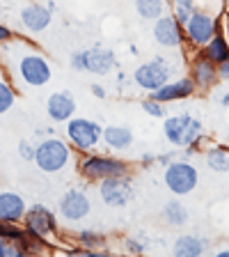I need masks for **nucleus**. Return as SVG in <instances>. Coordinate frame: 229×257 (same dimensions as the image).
Wrapping results in <instances>:
<instances>
[{
	"instance_id": "nucleus-1",
	"label": "nucleus",
	"mask_w": 229,
	"mask_h": 257,
	"mask_svg": "<svg viewBox=\"0 0 229 257\" xmlns=\"http://www.w3.org/2000/svg\"><path fill=\"white\" fill-rule=\"evenodd\" d=\"M3 55L14 58V76L28 87H44L48 80L53 78V69L46 55L30 44H3Z\"/></svg>"
},
{
	"instance_id": "nucleus-2",
	"label": "nucleus",
	"mask_w": 229,
	"mask_h": 257,
	"mask_svg": "<svg viewBox=\"0 0 229 257\" xmlns=\"http://www.w3.org/2000/svg\"><path fill=\"white\" fill-rule=\"evenodd\" d=\"M163 136L176 150L197 147L204 138V126L190 112H176V115H167L163 119Z\"/></svg>"
},
{
	"instance_id": "nucleus-3",
	"label": "nucleus",
	"mask_w": 229,
	"mask_h": 257,
	"mask_svg": "<svg viewBox=\"0 0 229 257\" xmlns=\"http://www.w3.org/2000/svg\"><path fill=\"white\" fill-rule=\"evenodd\" d=\"M78 175L87 182H103L110 177H122V175H131V166L128 161L117 159V156H108V154H83L78 159Z\"/></svg>"
},
{
	"instance_id": "nucleus-4",
	"label": "nucleus",
	"mask_w": 229,
	"mask_h": 257,
	"mask_svg": "<svg viewBox=\"0 0 229 257\" xmlns=\"http://www.w3.org/2000/svg\"><path fill=\"white\" fill-rule=\"evenodd\" d=\"M163 182L174 198L190 195L199 184V170L188 159H174L163 170Z\"/></svg>"
},
{
	"instance_id": "nucleus-5",
	"label": "nucleus",
	"mask_w": 229,
	"mask_h": 257,
	"mask_svg": "<svg viewBox=\"0 0 229 257\" xmlns=\"http://www.w3.org/2000/svg\"><path fill=\"white\" fill-rule=\"evenodd\" d=\"M64 131H67V143L80 154L94 152L103 138V126L90 117H71Z\"/></svg>"
},
{
	"instance_id": "nucleus-6",
	"label": "nucleus",
	"mask_w": 229,
	"mask_h": 257,
	"mask_svg": "<svg viewBox=\"0 0 229 257\" xmlns=\"http://www.w3.org/2000/svg\"><path fill=\"white\" fill-rule=\"evenodd\" d=\"M71 147L69 143H64L60 138H46L37 145V150H35V163L42 172L46 175H55V172L64 170V168L69 166L71 161Z\"/></svg>"
},
{
	"instance_id": "nucleus-7",
	"label": "nucleus",
	"mask_w": 229,
	"mask_h": 257,
	"mask_svg": "<svg viewBox=\"0 0 229 257\" xmlns=\"http://www.w3.org/2000/svg\"><path fill=\"white\" fill-rule=\"evenodd\" d=\"M71 67L76 71H85L92 76H106L117 67V55L103 46L83 48V51H76L71 55Z\"/></svg>"
},
{
	"instance_id": "nucleus-8",
	"label": "nucleus",
	"mask_w": 229,
	"mask_h": 257,
	"mask_svg": "<svg viewBox=\"0 0 229 257\" xmlns=\"http://www.w3.org/2000/svg\"><path fill=\"white\" fill-rule=\"evenodd\" d=\"M220 26H222V21L215 14H208L204 10H195L192 16L188 19V23L183 26V39L192 48H204L218 32H222Z\"/></svg>"
},
{
	"instance_id": "nucleus-9",
	"label": "nucleus",
	"mask_w": 229,
	"mask_h": 257,
	"mask_svg": "<svg viewBox=\"0 0 229 257\" xmlns=\"http://www.w3.org/2000/svg\"><path fill=\"white\" fill-rule=\"evenodd\" d=\"M133 80H135V85H138L140 90L156 92L158 87H163L165 83L172 80V64L167 62L165 58L156 55V58L142 62L138 69L133 71Z\"/></svg>"
},
{
	"instance_id": "nucleus-10",
	"label": "nucleus",
	"mask_w": 229,
	"mask_h": 257,
	"mask_svg": "<svg viewBox=\"0 0 229 257\" xmlns=\"http://www.w3.org/2000/svg\"><path fill=\"white\" fill-rule=\"evenodd\" d=\"M135 195V186L131 175H122V177H110V179H103L99 182V198L106 207L119 209L126 207Z\"/></svg>"
},
{
	"instance_id": "nucleus-11",
	"label": "nucleus",
	"mask_w": 229,
	"mask_h": 257,
	"mask_svg": "<svg viewBox=\"0 0 229 257\" xmlns=\"http://www.w3.org/2000/svg\"><path fill=\"white\" fill-rule=\"evenodd\" d=\"M23 227H26L30 234L46 241L58 232V218H55L53 211L48 207H44V204H32V207H28L26 216H23Z\"/></svg>"
},
{
	"instance_id": "nucleus-12",
	"label": "nucleus",
	"mask_w": 229,
	"mask_h": 257,
	"mask_svg": "<svg viewBox=\"0 0 229 257\" xmlns=\"http://www.w3.org/2000/svg\"><path fill=\"white\" fill-rule=\"evenodd\" d=\"M92 211V202L85 191L80 188H69L58 202V214L67 223H78Z\"/></svg>"
},
{
	"instance_id": "nucleus-13",
	"label": "nucleus",
	"mask_w": 229,
	"mask_h": 257,
	"mask_svg": "<svg viewBox=\"0 0 229 257\" xmlns=\"http://www.w3.org/2000/svg\"><path fill=\"white\" fill-rule=\"evenodd\" d=\"M151 35H154V42L163 48H179L186 42L183 39V26L172 14H163L160 19H156Z\"/></svg>"
},
{
	"instance_id": "nucleus-14",
	"label": "nucleus",
	"mask_w": 229,
	"mask_h": 257,
	"mask_svg": "<svg viewBox=\"0 0 229 257\" xmlns=\"http://www.w3.org/2000/svg\"><path fill=\"white\" fill-rule=\"evenodd\" d=\"M195 92H197V87H195L192 78L190 76H183V78H176V80L165 83V85L158 87L156 92H149V96L167 106V103H176V101H183V99H190Z\"/></svg>"
},
{
	"instance_id": "nucleus-15",
	"label": "nucleus",
	"mask_w": 229,
	"mask_h": 257,
	"mask_svg": "<svg viewBox=\"0 0 229 257\" xmlns=\"http://www.w3.org/2000/svg\"><path fill=\"white\" fill-rule=\"evenodd\" d=\"M195 83L197 90H211L218 85L220 74H218V64L211 62L208 58H204L202 53H197L190 60V74H188Z\"/></svg>"
},
{
	"instance_id": "nucleus-16",
	"label": "nucleus",
	"mask_w": 229,
	"mask_h": 257,
	"mask_svg": "<svg viewBox=\"0 0 229 257\" xmlns=\"http://www.w3.org/2000/svg\"><path fill=\"white\" fill-rule=\"evenodd\" d=\"M46 115L53 122H69L71 117H76V99L71 92L60 90L46 99Z\"/></svg>"
},
{
	"instance_id": "nucleus-17",
	"label": "nucleus",
	"mask_w": 229,
	"mask_h": 257,
	"mask_svg": "<svg viewBox=\"0 0 229 257\" xmlns=\"http://www.w3.org/2000/svg\"><path fill=\"white\" fill-rule=\"evenodd\" d=\"M53 21V10H48L46 5H37V3H32V5L23 7L21 10V23L28 32H42L46 30Z\"/></svg>"
},
{
	"instance_id": "nucleus-18",
	"label": "nucleus",
	"mask_w": 229,
	"mask_h": 257,
	"mask_svg": "<svg viewBox=\"0 0 229 257\" xmlns=\"http://www.w3.org/2000/svg\"><path fill=\"white\" fill-rule=\"evenodd\" d=\"M133 131L126 124H112V126H103V138L101 143L112 152H126L133 147Z\"/></svg>"
},
{
	"instance_id": "nucleus-19",
	"label": "nucleus",
	"mask_w": 229,
	"mask_h": 257,
	"mask_svg": "<svg viewBox=\"0 0 229 257\" xmlns=\"http://www.w3.org/2000/svg\"><path fill=\"white\" fill-rule=\"evenodd\" d=\"M26 211H28V204L19 193H14V191L0 193V220H7V223H23Z\"/></svg>"
},
{
	"instance_id": "nucleus-20",
	"label": "nucleus",
	"mask_w": 229,
	"mask_h": 257,
	"mask_svg": "<svg viewBox=\"0 0 229 257\" xmlns=\"http://www.w3.org/2000/svg\"><path fill=\"white\" fill-rule=\"evenodd\" d=\"M208 241L199 234H181L172 243V257H204Z\"/></svg>"
},
{
	"instance_id": "nucleus-21",
	"label": "nucleus",
	"mask_w": 229,
	"mask_h": 257,
	"mask_svg": "<svg viewBox=\"0 0 229 257\" xmlns=\"http://www.w3.org/2000/svg\"><path fill=\"white\" fill-rule=\"evenodd\" d=\"M160 218L165 220V225H170V227H183L190 220V211H188V207L179 198H172L163 204Z\"/></svg>"
},
{
	"instance_id": "nucleus-22",
	"label": "nucleus",
	"mask_w": 229,
	"mask_h": 257,
	"mask_svg": "<svg viewBox=\"0 0 229 257\" xmlns=\"http://www.w3.org/2000/svg\"><path fill=\"white\" fill-rule=\"evenodd\" d=\"M199 53H202L204 58H208L211 62H215V64L224 62V60L229 58V39H227V35L218 32V35H215L206 46L199 48Z\"/></svg>"
},
{
	"instance_id": "nucleus-23",
	"label": "nucleus",
	"mask_w": 229,
	"mask_h": 257,
	"mask_svg": "<svg viewBox=\"0 0 229 257\" xmlns=\"http://www.w3.org/2000/svg\"><path fill=\"white\" fill-rule=\"evenodd\" d=\"M76 243H78V248H85V250H103L108 239L106 234L96 230H78L76 232Z\"/></svg>"
},
{
	"instance_id": "nucleus-24",
	"label": "nucleus",
	"mask_w": 229,
	"mask_h": 257,
	"mask_svg": "<svg viewBox=\"0 0 229 257\" xmlns=\"http://www.w3.org/2000/svg\"><path fill=\"white\" fill-rule=\"evenodd\" d=\"M204 156H206V166L211 172H218V175L229 172V152L224 147H208Z\"/></svg>"
},
{
	"instance_id": "nucleus-25",
	"label": "nucleus",
	"mask_w": 229,
	"mask_h": 257,
	"mask_svg": "<svg viewBox=\"0 0 229 257\" xmlns=\"http://www.w3.org/2000/svg\"><path fill=\"white\" fill-rule=\"evenodd\" d=\"M135 12L144 21H156L165 14V0H135Z\"/></svg>"
},
{
	"instance_id": "nucleus-26",
	"label": "nucleus",
	"mask_w": 229,
	"mask_h": 257,
	"mask_svg": "<svg viewBox=\"0 0 229 257\" xmlns=\"http://www.w3.org/2000/svg\"><path fill=\"white\" fill-rule=\"evenodd\" d=\"M122 246L124 250L128 252V255H133V257H142L149 252V246H151V241L147 234H126L122 241Z\"/></svg>"
},
{
	"instance_id": "nucleus-27",
	"label": "nucleus",
	"mask_w": 229,
	"mask_h": 257,
	"mask_svg": "<svg viewBox=\"0 0 229 257\" xmlns=\"http://www.w3.org/2000/svg\"><path fill=\"white\" fill-rule=\"evenodd\" d=\"M14 101H16V90L7 80H0V115H5L7 110H12Z\"/></svg>"
},
{
	"instance_id": "nucleus-28",
	"label": "nucleus",
	"mask_w": 229,
	"mask_h": 257,
	"mask_svg": "<svg viewBox=\"0 0 229 257\" xmlns=\"http://www.w3.org/2000/svg\"><path fill=\"white\" fill-rule=\"evenodd\" d=\"M28 234L26 227H19V223H7V220H0V239L5 241H19Z\"/></svg>"
},
{
	"instance_id": "nucleus-29",
	"label": "nucleus",
	"mask_w": 229,
	"mask_h": 257,
	"mask_svg": "<svg viewBox=\"0 0 229 257\" xmlns=\"http://www.w3.org/2000/svg\"><path fill=\"white\" fill-rule=\"evenodd\" d=\"M142 110L149 115V117H156V119H165L167 112H165V103L156 101V99H151V96H147L142 101Z\"/></svg>"
},
{
	"instance_id": "nucleus-30",
	"label": "nucleus",
	"mask_w": 229,
	"mask_h": 257,
	"mask_svg": "<svg viewBox=\"0 0 229 257\" xmlns=\"http://www.w3.org/2000/svg\"><path fill=\"white\" fill-rule=\"evenodd\" d=\"M192 7H183V5H174V12H172V16H174L176 21L181 23V26H186L188 23V19H190L192 16Z\"/></svg>"
},
{
	"instance_id": "nucleus-31",
	"label": "nucleus",
	"mask_w": 229,
	"mask_h": 257,
	"mask_svg": "<svg viewBox=\"0 0 229 257\" xmlns=\"http://www.w3.org/2000/svg\"><path fill=\"white\" fill-rule=\"evenodd\" d=\"M35 150H37V147L32 143H28V140L19 143V156H21L23 161H35Z\"/></svg>"
},
{
	"instance_id": "nucleus-32",
	"label": "nucleus",
	"mask_w": 229,
	"mask_h": 257,
	"mask_svg": "<svg viewBox=\"0 0 229 257\" xmlns=\"http://www.w3.org/2000/svg\"><path fill=\"white\" fill-rule=\"evenodd\" d=\"M176 159V152H167V154H158L156 156V163H160V166H167V163H172V161Z\"/></svg>"
},
{
	"instance_id": "nucleus-33",
	"label": "nucleus",
	"mask_w": 229,
	"mask_h": 257,
	"mask_svg": "<svg viewBox=\"0 0 229 257\" xmlns=\"http://www.w3.org/2000/svg\"><path fill=\"white\" fill-rule=\"evenodd\" d=\"M218 74H220V80H227L229 83V58L218 64Z\"/></svg>"
},
{
	"instance_id": "nucleus-34",
	"label": "nucleus",
	"mask_w": 229,
	"mask_h": 257,
	"mask_svg": "<svg viewBox=\"0 0 229 257\" xmlns=\"http://www.w3.org/2000/svg\"><path fill=\"white\" fill-rule=\"evenodd\" d=\"M12 39H14V35H12L10 28L0 26V46H3V44H7V42H12Z\"/></svg>"
},
{
	"instance_id": "nucleus-35",
	"label": "nucleus",
	"mask_w": 229,
	"mask_h": 257,
	"mask_svg": "<svg viewBox=\"0 0 229 257\" xmlns=\"http://www.w3.org/2000/svg\"><path fill=\"white\" fill-rule=\"evenodd\" d=\"M64 257H92V250H85V248H76V250H69Z\"/></svg>"
},
{
	"instance_id": "nucleus-36",
	"label": "nucleus",
	"mask_w": 229,
	"mask_h": 257,
	"mask_svg": "<svg viewBox=\"0 0 229 257\" xmlns=\"http://www.w3.org/2000/svg\"><path fill=\"white\" fill-rule=\"evenodd\" d=\"M140 163H142L144 168L156 166V154H142V156H140Z\"/></svg>"
},
{
	"instance_id": "nucleus-37",
	"label": "nucleus",
	"mask_w": 229,
	"mask_h": 257,
	"mask_svg": "<svg viewBox=\"0 0 229 257\" xmlns=\"http://www.w3.org/2000/svg\"><path fill=\"white\" fill-rule=\"evenodd\" d=\"M92 94H94L96 99H106V90H103L101 85H96V83L92 85Z\"/></svg>"
},
{
	"instance_id": "nucleus-38",
	"label": "nucleus",
	"mask_w": 229,
	"mask_h": 257,
	"mask_svg": "<svg viewBox=\"0 0 229 257\" xmlns=\"http://www.w3.org/2000/svg\"><path fill=\"white\" fill-rule=\"evenodd\" d=\"M174 5H183V7H192V10H197L195 7V0H172Z\"/></svg>"
},
{
	"instance_id": "nucleus-39",
	"label": "nucleus",
	"mask_w": 229,
	"mask_h": 257,
	"mask_svg": "<svg viewBox=\"0 0 229 257\" xmlns=\"http://www.w3.org/2000/svg\"><path fill=\"white\" fill-rule=\"evenodd\" d=\"M92 257H112V255L106 250V248H103V250H92Z\"/></svg>"
},
{
	"instance_id": "nucleus-40",
	"label": "nucleus",
	"mask_w": 229,
	"mask_h": 257,
	"mask_svg": "<svg viewBox=\"0 0 229 257\" xmlns=\"http://www.w3.org/2000/svg\"><path fill=\"white\" fill-rule=\"evenodd\" d=\"M218 101L222 103V106H229V92H222V94L218 96Z\"/></svg>"
},
{
	"instance_id": "nucleus-41",
	"label": "nucleus",
	"mask_w": 229,
	"mask_h": 257,
	"mask_svg": "<svg viewBox=\"0 0 229 257\" xmlns=\"http://www.w3.org/2000/svg\"><path fill=\"white\" fill-rule=\"evenodd\" d=\"M213 257H229V248H222V250H218Z\"/></svg>"
},
{
	"instance_id": "nucleus-42",
	"label": "nucleus",
	"mask_w": 229,
	"mask_h": 257,
	"mask_svg": "<svg viewBox=\"0 0 229 257\" xmlns=\"http://www.w3.org/2000/svg\"><path fill=\"white\" fill-rule=\"evenodd\" d=\"M5 246H7V241L0 239V257H5Z\"/></svg>"
},
{
	"instance_id": "nucleus-43",
	"label": "nucleus",
	"mask_w": 229,
	"mask_h": 257,
	"mask_svg": "<svg viewBox=\"0 0 229 257\" xmlns=\"http://www.w3.org/2000/svg\"><path fill=\"white\" fill-rule=\"evenodd\" d=\"M227 32H229V16H227Z\"/></svg>"
}]
</instances>
